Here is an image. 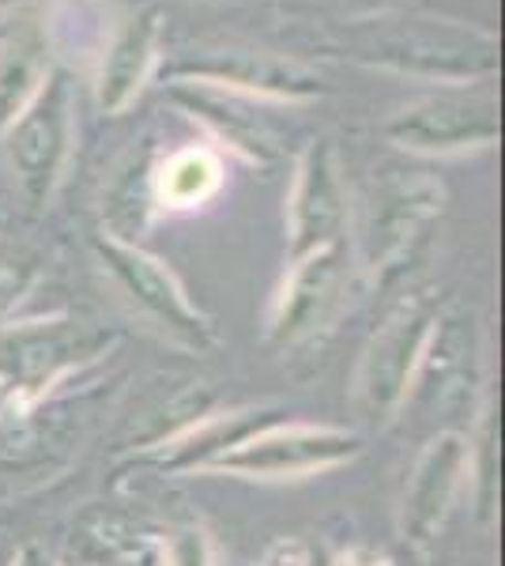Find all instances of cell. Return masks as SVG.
Here are the masks:
<instances>
[{
	"mask_svg": "<svg viewBox=\"0 0 505 566\" xmlns=\"http://www.w3.org/2000/svg\"><path fill=\"white\" fill-rule=\"evenodd\" d=\"M122 344L117 328L91 317L45 314L0 325V419L15 423L64 386L72 374L103 363Z\"/></svg>",
	"mask_w": 505,
	"mask_h": 566,
	"instance_id": "cell-1",
	"label": "cell"
},
{
	"mask_svg": "<svg viewBox=\"0 0 505 566\" xmlns=\"http://www.w3.org/2000/svg\"><path fill=\"white\" fill-rule=\"evenodd\" d=\"M91 253L128 314L140 317L155 336L189 355H208L219 348L215 322L192 303L186 283L167 261L148 253L140 242H122L109 234H95Z\"/></svg>",
	"mask_w": 505,
	"mask_h": 566,
	"instance_id": "cell-2",
	"label": "cell"
},
{
	"mask_svg": "<svg viewBox=\"0 0 505 566\" xmlns=\"http://www.w3.org/2000/svg\"><path fill=\"white\" fill-rule=\"evenodd\" d=\"M438 314L442 310L430 295H408L366 340L351 378V408L366 427H389L400 419Z\"/></svg>",
	"mask_w": 505,
	"mask_h": 566,
	"instance_id": "cell-3",
	"label": "cell"
},
{
	"mask_svg": "<svg viewBox=\"0 0 505 566\" xmlns=\"http://www.w3.org/2000/svg\"><path fill=\"white\" fill-rule=\"evenodd\" d=\"M72 140H76V95L72 80L53 69L31 106L0 133L4 167L34 216L45 212L57 193L72 159Z\"/></svg>",
	"mask_w": 505,
	"mask_h": 566,
	"instance_id": "cell-4",
	"label": "cell"
},
{
	"mask_svg": "<svg viewBox=\"0 0 505 566\" xmlns=\"http://www.w3.org/2000/svg\"><path fill=\"white\" fill-rule=\"evenodd\" d=\"M366 442L351 427L336 423H275L261 427L250 438H242L227 453L204 464L208 476H234L256 483H287L325 476L333 469H344L362 458Z\"/></svg>",
	"mask_w": 505,
	"mask_h": 566,
	"instance_id": "cell-5",
	"label": "cell"
},
{
	"mask_svg": "<svg viewBox=\"0 0 505 566\" xmlns=\"http://www.w3.org/2000/svg\"><path fill=\"white\" fill-rule=\"evenodd\" d=\"M445 189L442 181L419 170H392L374 186L362 227V269L374 283H385L403 261L415 258L427 227L442 216Z\"/></svg>",
	"mask_w": 505,
	"mask_h": 566,
	"instance_id": "cell-6",
	"label": "cell"
},
{
	"mask_svg": "<svg viewBox=\"0 0 505 566\" xmlns=\"http://www.w3.org/2000/svg\"><path fill=\"white\" fill-rule=\"evenodd\" d=\"M347 280H351L347 239L287 261V276L275 287L269 317H264V340L280 352L309 344L336 317L347 295Z\"/></svg>",
	"mask_w": 505,
	"mask_h": 566,
	"instance_id": "cell-7",
	"label": "cell"
},
{
	"mask_svg": "<svg viewBox=\"0 0 505 566\" xmlns=\"http://www.w3.org/2000/svg\"><path fill=\"white\" fill-rule=\"evenodd\" d=\"M502 133L498 103L491 95H464V91H438L400 106L385 122V136L403 151L415 155H461L494 148Z\"/></svg>",
	"mask_w": 505,
	"mask_h": 566,
	"instance_id": "cell-8",
	"label": "cell"
},
{
	"mask_svg": "<svg viewBox=\"0 0 505 566\" xmlns=\"http://www.w3.org/2000/svg\"><path fill=\"white\" fill-rule=\"evenodd\" d=\"M347 186L333 136H314L295 163L287 193V261L347 239Z\"/></svg>",
	"mask_w": 505,
	"mask_h": 566,
	"instance_id": "cell-9",
	"label": "cell"
},
{
	"mask_svg": "<svg viewBox=\"0 0 505 566\" xmlns=\"http://www.w3.org/2000/svg\"><path fill=\"white\" fill-rule=\"evenodd\" d=\"M467 488H472V442H467V434H430L400 491L397 525L403 541L415 547L434 544Z\"/></svg>",
	"mask_w": 505,
	"mask_h": 566,
	"instance_id": "cell-10",
	"label": "cell"
},
{
	"mask_svg": "<svg viewBox=\"0 0 505 566\" xmlns=\"http://www.w3.org/2000/svg\"><path fill=\"white\" fill-rule=\"evenodd\" d=\"M170 80L223 87L234 95H250L261 103H306L325 95V80L291 57L269 50H192L178 65H170Z\"/></svg>",
	"mask_w": 505,
	"mask_h": 566,
	"instance_id": "cell-11",
	"label": "cell"
},
{
	"mask_svg": "<svg viewBox=\"0 0 505 566\" xmlns=\"http://www.w3.org/2000/svg\"><path fill=\"white\" fill-rule=\"evenodd\" d=\"M472 42H483L480 34H456L453 27L438 23H408L403 31H392L378 45V65H389L397 72H415L430 80H472L491 76L498 57H494V42L475 50Z\"/></svg>",
	"mask_w": 505,
	"mask_h": 566,
	"instance_id": "cell-12",
	"label": "cell"
},
{
	"mask_svg": "<svg viewBox=\"0 0 505 566\" xmlns=\"http://www.w3.org/2000/svg\"><path fill=\"white\" fill-rule=\"evenodd\" d=\"M283 419V408L275 405H250V408H231V412H200L189 419L181 431L162 438L159 446L148 450V461L167 476H192L204 472L208 461H215L219 453H227L242 438H250L261 427Z\"/></svg>",
	"mask_w": 505,
	"mask_h": 566,
	"instance_id": "cell-13",
	"label": "cell"
},
{
	"mask_svg": "<svg viewBox=\"0 0 505 566\" xmlns=\"http://www.w3.org/2000/svg\"><path fill=\"white\" fill-rule=\"evenodd\" d=\"M159 42H162V12L159 8H144V12L128 15L117 27L103 53V69H98L95 98L103 114H125L136 103L144 87H148L155 65H159Z\"/></svg>",
	"mask_w": 505,
	"mask_h": 566,
	"instance_id": "cell-14",
	"label": "cell"
},
{
	"mask_svg": "<svg viewBox=\"0 0 505 566\" xmlns=\"http://www.w3.org/2000/svg\"><path fill=\"white\" fill-rule=\"evenodd\" d=\"M173 98L192 117H200L208 125V133L219 144H227L234 155H242L245 163H253V167L275 163V136L269 129V122L261 114H253L261 98L234 95V91L208 87V84H189V80L173 84Z\"/></svg>",
	"mask_w": 505,
	"mask_h": 566,
	"instance_id": "cell-15",
	"label": "cell"
},
{
	"mask_svg": "<svg viewBox=\"0 0 505 566\" xmlns=\"http://www.w3.org/2000/svg\"><path fill=\"white\" fill-rule=\"evenodd\" d=\"M159 148L155 140L133 144L117 159L114 175L103 189V234L122 242H136L151 227L159 200H155V167H159Z\"/></svg>",
	"mask_w": 505,
	"mask_h": 566,
	"instance_id": "cell-16",
	"label": "cell"
},
{
	"mask_svg": "<svg viewBox=\"0 0 505 566\" xmlns=\"http://www.w3.org/2000/svg\"><path fill=\"white\" fill-rule=\"evenodd\" d=\"M223 189V159L215 148L189 144V148L167 151L155 167V200L159 212H192L204 208Z\"/></svg>",
	"mask_w": 505,
	"mask_h": 566,
	"instance_id": "cell-17",
	"label": "cell"
},
{
	"mask_svg": "<svg viewBox=\"0 0 505 566\" xmlns=\"http://www.w3.org/2000/svg\"><path fill=\"white\" fill-rule=\"evenodd\" d=\"M50 72V45L39 31H20L0 42V133L31 106Z\"/></svg>",
	"mask_w": 505,
	"mask_h": 566,
	"instance_id": "cell-18",
	"label": "cell"
},
{
	"mask_svg": "<svg viewBox=\"0 0 505 566\" xmlns=\"http://www.w3.org/2000/svg\"><path fill=\"white\" fill-rule=\"evenodd\" d=\"M42 272L45 258L39 245L15 239V234H0V322H8L31 298Z\"/></svg>",
	"mask_w": 505,
	"mask_h": 566,
	"instance_id": "cell-19",
	"label": "cell"
},
{
	"mask_svg": "<svg viewBox=\"0 0 505 566\" xmlns=\"http://www.w3.org/2000/svg\"><path fill=\"white\" fill-rule=\"evenodd\" d=\"M159 566H219L215 541L200 522L170 525L159 541Z\"/></svg>",
	"mask_w": 505,
	"mask_h": 566,
	"instance_id": "cell-20",
	"label": "cell"
},
{
	"mask_svg": "<svg viewBox=\"0 0 505 566\" xmlns=\"http://www.w3.org/2000/svg\"><path fill=\"white\" fill-rule=\"evenodd\" d=\"M256 566H309V552L295 536H283V541L269 544V552L261 555Z\"/></svg>",
	"mask_w": 505,
	"mask_h": 566,
	"instance_id": "cell-21",
	"label": "cell"
},
{
	"mask_svg": "<svg viewBox=\"0 0 505 566\" xmlns=\"http://www.w3.org/2000/svg\"><path fill=\"white\" fill-rule=\"evenodd\" d=\"M333 566H389V559L378 552V547H366V544H351L336 555Z\"/></svg>",
	"mask_w": 505,
	"mask_h": 566,
	"instance_id": "cell-22",
	"label": "cell"
},
{
	"mask_svg": "<svg viewBox=\"0 0 505 566\" xmlns=\"http://www.w3.org/2000/svg\"><path fill=\"white\" fill-rule=\"evenodd\" d=\"M12 566H57V559L50 555V547H42V544H23L20 552H15V559Z\"/></svg>",
	"mask_w": 505,
	"mask_h": 566,
	"instance_id": "cell-23",
	"label": "cell"
},
{
	"mask_svg": "<svg viewBox=\"0 0 505 566\" xmlns=\"http://www.w3.org/2000/svg\"><path fill=\"white\" fill-rule=\"evenodd\" d=\"M27 0H0V12H8V8H20Z\"/></svg>",
	"mask_w": 505,
	"mask_h": 566,
	"instance_id": "cell-24",
	"label": "cell"
}]
</instances>
